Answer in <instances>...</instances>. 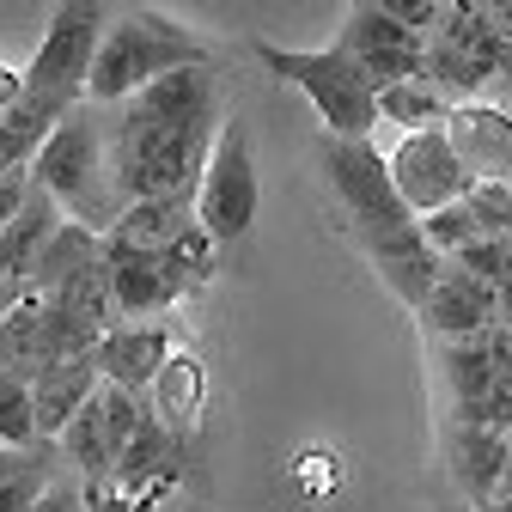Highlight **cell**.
<instances>
[{
    "label": "cell",
    "instance_id": "obj_15",
    "mask_svg": "<svg viewBox=\"0 0 512 512\" xmlns=\"http://www.w3.org/2000/svg\"><path fill=\"white\" fill-rule=\"evenodd\" d=\"M500 305H506V293L476 287V281L458 275V269H439L433 293L421 299V317H427V330L445 336V342H476L488 324H500Z\"/></svg>",
    "mask_w": 512,
    "mask_h": 512
},
{
    "label": "cell",
    "instance_id": "obj_10",
    "mask_svg": "<svg viewBox=\"0 0 512 512\" xmlns=\"http://www.w3.org/2000/svg\"><path fill=\"white\" fill-rule=\"evenodd\" d=\"M110 122H116V128H147V122H220V74H214V61L159 74V80L141 86L135 98H122Z\"/></svg>",
    "mask_w": 512,
    "mask_h": 512
},
{
    "label": "cell",
    "instance_id": "obj_6",
    "mask_svg": "<svg viewBox=\"0 0 512 512\" xmlns=\"http://www.w3.org/2000/svg\"><path fill=\"white\" fill-rule=\"evenodd\" d=\"M104 19H110V7H98V0H61V7L49 13V31H43V43L31 55V68L19 74L25 98L55 104V110H74L86 98V74H92Z\"/></svg>",
    "mask_w": 512,
    "mask_h": 512
},
{
    "label": "cell",
    "instance_id": "obj_5",
    "mask_svg": "<svg viewBox=\"0 0 512 512\" xmlns=\"http://www.w3.org/2000/svg\"><path fill=\"white\" fill-rule=\"evenodd\" d=\"M256 202H263V189H256V159H250V122L226 116L196 177V226L208 232V244H238L256 226Z\"/></svg>",
    "mask_w": 512,
    "mask_h": 512
},
{
    "label": "cell",
    "instance_id": "obj_7",
    "mask_svg": "<svg viewBox=\"0 0 512 512\" xmlns=\"http://www.w3.org/2000/svg\"><path fill=\"white\" fill-rule=\"evenodd\" d=\"M330 49H336L342 61H354L372 92H378V86H397V80H415L421 61H427L421 37L403 31L391 13L378 7V0H354V7L342 13V31H336Z\"/></svg>",
    "mask_w": 512,
    "mask_h": 512
},
{
    "label": "cell",
    "instance_id": "obj_28",
    "mask_svg": "<svg viewBox=\"0 0 512 512\" xmlns=\"http://www.w3.org/2000/svg\"><path fill=\"white\" fill-rule=\"evenodd\" d=\"M445 269H458V275H470L476 287H494V293H506V238H470Z\"/></svg>",
    "mask_w": 512,
    "mask_h": 512
},
{
    "label": "cell",
    "instance_id": "obj_23",
    "mask_svg": "<svg viewBox=\"0 0 512 512\" xmlns=\"http://www.w3.org/2000/svg\"><path fill=\"white\" fill-rule=\"evenodd\" d=\"M68 116V110H55V104H37L19 92L13 110H0V165H13V171H31L37 147L55 135V122Z\"/></svg>",
    "mask_w": 512,
    "mask_h": 512
},
{
    "label": "cell",
    "instance_id": "obj_27",
    "mask_svg": "<svg viewBox=\"0 0 512 512\" xmlns=\"http://www.w3.org/2000/svg\"><path fill=\"white\" fill-rule=\"evenodd\" d=\"M37 427H31V391L25 378L0 372V452H19V445H31Z\"/></svg>",
    "mask_w": 512,
    "mask_h": 512
},
{
    "label": "cell",
    "instance_id": "obj_26",
    "mask_svg": "<svg viewBox=\"0 0 512 512\" xmlns=\"http://www.w3.org/2000/svg\"><path fill=\"white\" fill-rule=\"evenodd\" d=\"M415 232H421V244L439 256V263H452V256H458L470 238H482V232H476V220L464 214V202L439 208V214H421V220H415Z\"/></svg>",
    "mask_w": 512,
    "mask_h": 512
},
{
    "label": "cell",
    "instance_id": "obj_24",
    "mask_svg": "<svg viewBox=\"0 0 512 512\" xmlns=\"http://www.w3.org/2000/svg\"><path fill=\"white\" fill-rule=\"evenodd\" d=\"M61 226V214H55V202L43 196V189L31 183V196H25V208L0 226V250H7V263H13V275L25 281V269L37 263V250L49 244V232Z\"/></svg>",
    "mask_w": 512,
    "mask_h": 512
},
{
    "label": "cell",
    "instance_id": "obj_3",
    "mask_svg": "<svg viewBox=\"0 0 512 512\" xmlns=\"http://www.w3.org/2000/svg\"><path fill=\"white\" fill-rule=\"evenodd\" d=\"M220 122H147V128H116L104 141V171H110V196L122 208L135 202H165L189 196L202 177V159L214 147Z\"/></svg>",
    "mask_w": 512,
    "mask_h": 512
},
{
    "label": "cell",
    "instance_id": "obj_33",
    "mask_svg": "<svg viewBox=\"0 0 512 512\" xmlns=\"http://www.w3.org/2000/svg\"><path fill=\"white\" fill-rule=\"evenodd\" d=\"M19 92H25V80H19L13 68H0V110H13V104H19Z\"/></svg>",
    "mask_w": 512,
    "mask_h": 512
},
{
    "label": "cell",
    "instance_id": "obj_31",
    "mask_svg": "<svg viewBox=\"0 0 512 512\" xmlns=\"http://www.w3.org/2000/svg\"><path fill=\"white\" fill-rule=\"evenodd\" d=\"M25 196H31V171H7V177H0V226L25 208Z\"/></svg>",
    "mask_w": 512,
    "mask_h": 512
},
{
    "label": "cell",
    "instance_id": "obj_1",
    "mask_svg": "<svg viewBox=\"0 0 512 512\" xmlns=\"http://www.w3.org/2000/svg\"><path fill=\"white\" fill-rule=\"evenodd\" d=\"M202 61H214V49L189 31V25H177V19H165V13H153V7H122V13L110 7L80 104L116 110L122 98H135V92L153 86L159 74H171V68H202Z\"/></svg>",
    "mask_w": 512,
    "mask_h": 512
},
{
    "label": "cell",
    "instance_id": "obj_32",
    "mask_svg": "<svg viewBox=\"0 0 512 512\" xmlns=\"http://www.w3.org/2000/svg\"><path fill=\"white\" fill-rule=\"evenodd\" d=\"M86 512H128V506H122V494L104 482V488H86Z\"/></svg>",
    "mask_w": 512,
    "mask_h": 512
},
{
    "label": "cell",
    "instance_id": "obj_13",
    "mask_svg": "<svg viewBox=\"0 0 512 512\" xmlns=\"http://www.w3.org/2000/svg\"><path fill=\"white\" fill-rule=\"evenodd\" d=\"M165 360H171V330L165 324H110L104 342L92 348L98 378L116 384V391H128V397L153 391V378L165 372Z\"/></svg>",
    "mask_w": 512,
    "mask_h": 512
},
{
    "label": "cell",
    "instance_id": "obj_16",
    "mask_svg": "<svg viewBox=\"0 0 512 512\" xmlns=\"http://www.w3.org/2000/svg\"><path fill=\"white\" fill-rule=\"evenodd\" d=\"M25 391H31V427H37V439H55L61 427L74 421V409L98 391V366H92V354L49 360V366H37L25 378Z\"/></svg>",
    "mask_w": 512,
    "mask_h": 512
},
{
    "label": "cell",
    "instance_id": "obj_9",
    "mask_svg": "<svg viewBox=\"0 0 512 512\" xmlns=\"http://www.w3.org/2000/svg\"><path fill=\"white\" fill-rule=\"evenodd\" d=\"M317 165H324V177L342 196V208L360 220V232L409 220L403 202H397V189H391V171H384V153L372 141H336V135H324V141H317Z\"/></svg>",
    "mask_w": 512,
    "mask_h": 512
},
{
    "label": "cell",
    "instance_id": "obj_21",
    "mask_svg": "<svg viewBox=\"0 0 512 512\" xmlns=\"http://www.w3.org/2000/svg\"><path fill=\"white\" fill-rule=\"evenodd\" d=\"M458 482L476 506H500L506 500V433H458Z\"/></svg>",
    "mask_w": 512,
    "mask_h": 512
},
{
    "label": "cell",
    "instance_id": "obj_29",
    "mask_svg": "<svg viewBox=\"0 0 512 512\" xmlns=\"http://www.w3.org/2000/svg\"><path fill=\"white\" fill-rule=\"evenodd\" d=\"M464 214L476 220L482 238H506V226H512V189L506 183H470Z\"/></svg>",
    "mask_w": 512,
    "mask_h": 512
},
{
    "label": "cell",
    "instance_id": "obj_18",
    "mask_svg": "<svg viewBox=\"0 0 512 512\" xmlns=\"http://www.w3.org/2000/svg\"><path fill=\"white\" fill-rule=\"evenodd\" d=\"M37 366H49V305L19 287V299L0 311V372L31 378Z\"/></svg>",
    "mask_w": 512,
    "mask_h": 512
},
{
    "label": "cell",
    "instance_id": "obj_17",
    "mask_svg": "<svg viewBox=\"0 0 512 512\" xmlns=\"http://www.w3.org/2000/svg\"><path fill=\"white\" fill-rule=\"evenodd\" d=\"M189 226H196V189H189V196H165V202H135V208H122V220L110 226L104 244L165 256Z\"/></svg>",
    "mask_w": 512,
    "mask_h": 512
},
{
    "label": "cell",
    "instance_id": "obj_34",
    "mask_svg": "<svg viewBox=\"0 0 512 512\" xmlns=\"http://www.w3.org/2000/svg\"><path fill=\"white\" fill-rule=\"evenodd\" d=\"M0 311H7V299H0Z\"/></svg>",
    "mask_w": 512,
    "mask_h": 512
},
{
    "label": "cell",
    "instance_id": "obj_11",
    "mask_svg": "<svg viewBox=\"0 0 512 512\" xmlns=\"http://www.w3.org/2000/svg\"><path fill=\"white\" fill-rule=\"evenodd\" d=\"M104 281H110V305H116V324L128 317H153V311H171L189 281L171 256H147V250H122V244H104Z\"/></svg>",
    "mask_w": 512,
    "mask_h": 512
},
{
    "label": "cell",
    "instance_id": "obj_19",
    "mask_svg": "<svg viewBox=\"0 0 512 512\" xmlns=\"http://www.w3.org/2000/svg\"><path fill=\"white\" fill-rule=\"evenodd\" d=\"M68 470L55 452V439H31L19 452H0V512H31L37 494Z\"/></svg>",
    "mask_w": 512,
    "mask_h": 512
},
{
    "label": "cell",
    "instance_id": "obj_30",
    "mask_svg": "<svg viewBox=\"0 0 512 512\" xmlns=\"http://www.w3.org/2000/svg\"><path fill=\"white\" fill-rule=\"evenodd\" d=\"M31 512H86V482L74 476V470H61L43 494H37V506Z\"/></svg>",
    "mask_w": 512,
    "mask_h": 512
},
{
    "label": "cell",
    "instance_id": "obj_22",
    "mask_svg": "<svg viewBox=\"0 0 512 512\" xmlns=\"http://www.w3.org/2000/svg\"><path fill=\"white\" fill-rule=\"evenodd\" d=\"M372 110H378V122H397L403 135H427V128L445 122L452 98H445L427 74H415V80H397V86H378L372 92Z\"/></svg>",
    "mask_w": 512,
    "mask_h": 512
},
{
    "label": "cell",
    "instance_id": "obj_2",
    "mask_svg": "<svg viewBox=\"0 0 512 512\" xmlns=\"http://www.w3.org/2000/svg\"><path fill=\"white\" fill-rule=\"evenodd\" d=\"M104 141H110V110L74 104L31 159V183L55 202L61 220L92 238H110V226L122 220V202L110 196V171H104Z\"/></svg>",
    "mask_w": 512,
    "mask_h": 512
},
{
    "label": "cell",
    "instance_id": "obj_8",
    "mask_svg": "<svg viewBox=\"0 0 512 512\" xmlns=\"http://www.w3.org/2000/svg\"><path fill=\"white\" fill-rule=\"evenodd\" d=\"M384 171H391V189H397V202H403L409 220L464 202L470 183H476V177L458 165V153L445 147L439 128H427V135H403V147L384 159Z\"/></svg>",
    "mask_w": 512,
    "mask_h": 512
},
{
    "label": "cell",
    "instance_id": "obj_14",
    "mask_svg": "<svg viewBox=\"0 0 512 512\" xmlns=\"http://www.w3.org/2000/svg\"><path fill=\"white\" fill-rule=\"evenodd\" d=\"M360 244H366V256H372V269L384 275V287H391L403 305H415V311H421V299L433 293V281H439V269H445V263L421 244L415 220L372 226V232H360Z\"/></svg>",
    "mask_w": 512,
    "mask_h": 512
},
{
    "label": "cell",
    "instance_id": "obj_4",
    "mask_svg": "<svg viewBox=\"0 0 512 512\" xmlns=\"http://www.w3.org/2000/svg\"><path fill=\"white\" fill-rule=\"evenodd\" d=\"M256 61H263L275 80H293L317 104L324 135H336V141H372L378 110H372V86H366V74L354 68V61H342L336 49H287V43H269V37L256 43Z\"/></svg>",
    "mask_w": 512,
    "mask_h": 512
},
{
    "label": "cell",
    "instance_id": "obj_12",
    "mask_svg": "<svg viewBox=\"0 0 512 512\" xmlns=\"http://www.w3.org/2000/svg\"><path fill=\"white\" fill-rule=\"evenodd\" d=\"M439 135H445V147L458 153V165L476 183H506V165H512V122H506V110L458 98L452 110H445Z\"/></svg>",
    "mask_w": 512,
    "mask_h": 512
},
{
    "label": "cell",
    "instance_id": "obj_20",
    "mask_svg": "<svg viewBox=\"0 0 512 512\" xmlns=\"http://www.w3.org/2000/svg\"><path fill=\"white\" fill-rule=\"evenodd\" d=\"M55 452L86 488H104L110 482V439H104V409H98V391L74 409V421L55 433Z\"/></svg>",
    "mask_w": 512,
    "mask_h": 512
},
{
    "label": "cell",
    "instance_id": "obj_25",
    "mask_svg": "<svg viewBox=\"0 0 512 512\" xmlns=\"http://www.w3.org/2000/svg\"><path fill=\"white\" fill-rule=\"evenodd\" d=\"M165 452H171V433H165V421L147 415V421L135 427V439H128V452L116 458V470H110V476H116V494H122V488H135L141 476H153V470L165 464Z\"/></svg>",
    "mask_w": 512,
    "mask_h": 512
}]
</instances>
